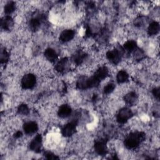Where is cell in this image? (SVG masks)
I'll use <instances>...</instances> for the list:
<instances>
[{
  "label": "cell",
  "mask_w": 160,
  "mask_h": 160,
  "mask_svg": "<svg viewBox=\"0 0 160 160\" xmlns=\"http://www.w3.org/2000/svg\"><path fill=\"white\" fill-rule=\"evenodd\" d=\"M145 135L142 132H134L128 135L124 139V146L129 149L137 148L144 139Z\"/></svg>",
  "instance_id": "1"
},
{
  "label": "cell",
  "mask_w": 160,
  "mask_h": 160,
  "mask_svg": "<svg viewBox=\"0 0 160 160\" xmlns=\"http://www.w3.org/2000/svg\"><path fill=\"white\" fill-rule=\"evenodd\" d=\"M36 84V77L34 74L28 73L23 76L21 81V85L24 89H31Z\"/></svg>",
  "instance_id": "2"
},
{
  "label": "cell",
  "mask_w": 160,
  "mask_h": 160,
  "mask_svg": "<svg viewBox=\"0 0 160 160\" xmlns=\"http://www.w3.org/2000/svg\"><path fill=\"white\" fill-rule=\"evenodd\" d=\"M133 116L132 111L128 108H122L118 112L116 120L119 124L126 123Z\"/></svg>",
  "instance_id": "3"
},
{
  "label": "cell",
  "mask_w": 160,
  "mask_h": 160,
  "mask_svg": "<svg viewBox=\"0 0 160 160\" xmlns=\"http://www.w3.org/2000/svg\"><path fill=\"white\" fill-rule=\"evenodd\" d=\"M77 123L76 121H71L67 123L62 129L61 133L63 136L69 138L74 135L76 131Z\"/></svg>",
  "instance_id": "4"
},
{
  "label": "cell",
  "mask_w": 160,
  "mask_h": 160,
  "mask_svg": "<svg viewBox=\"0 0 160 160\" xmlns=\"http://www.w3.org/2000/svg\"><path fill=\"white\" fill-rule=\"evenodd\" d=\"M42 138L41 135L37 134L30 142L29 149L35 152H40L42 145Z\"/></svg>",
  "instance_id": "5"
},
{
  "label": "cell",
  "mask_w": 160,
  "mask_h": 160,
  "mask_svg": "<svg viewBox=\"0 0 160 160\" xmlns=\"http://www.w3.org/2000/svg\"><path fill=\"white\" fill-rule=\"evenodd\" d=\"M94 148L95 152L101 156H104L108 152V147L106 142L104 140H98L96 141Z\"/></svg>",
  "instance_id": "6"
},
{
  "label": "cell",
  "mask_w": 160,
  "mask_h": 160,
  "mask_svg": "<svg viewBox=\"0 0 160 160\" xmlns=\"http://www.w3.org/2000/svg\"><path fill=\"white\" fill-rule=\"evenodd\" d=\"M106 58L113 64H118L121 60V53L119 50L114 49L106 52Z\"/></svg>",
  "instance_id": "7"
},
{
  "label": "cell",
  "mask_w": 160,
  "mask_h": 160,
  "mask_svg": "<svg viewBox=\"0 0 160 160\" xmlns=\"http://www.w3.org/2000/svg\"><path fill=\"white\" fill-rule=\"evenodd\" d=\"M75 36V32L74 30L68 29L62 31L59 35V40L62 42H68L71 41Z\"/></svg>",
  "instance_id": "8"
},
{
  "label": "cell",
  "mask_w": 160,
  "mask_h": 160,
  "mask_svg": "<svg viewBox=\"0 0 160 160\" xmlns=\"http://www.w3.org/2000/svg\"><path fill=\"white\" fill-rule=\"evenodd\" d=\"M38 129V125L35 121H28L23 125L24 132L26 134H32Z\"/></svg>",
  "instance_id": "9"
},
{
  "label": "cell",
  "mask_w": 160,
  "mask_h": 160,
  "mask_svg": "<svg viewBox=\"0 0 160 160\" xmlns=\"http://www.w3.org/2000/svg\"><path fill=\"white\" fill-rule=\"evenodd\" d=\"M72 112L71 108L68 104L61 105L58 110V115L61 118H66L69 117Z\"/></svg>",
  "instance_id": "10"
},
{
  "label": "cell",
  "mask_w": 160,
  "mask_h": 160,
  "mask_svg": "<svg viewBox=\"0 0 160 160\" xmlns=\"http://www.w3.org/2000/svg\"><path fill=\"white\" fill-rule=\"evenodd\" d=\"M109 74V70L106 66H101L97 69L95 71L94 76L101 82V81L104 80Z\"/></svg>",
  "instance_id": "11"
},
{
  "label": "cell",
  "mask_w": 160,
  "mask_h": 160,
  "mask_svg": "<svg viewBox=\"0 0 160 160\" xmlns=\"http://www.w3.org/2000/svg\"><path fill=\"white\" fill-rule=\"evenodd\" d=\"M44 55L45 58L48 60L50 62H54L57 60L58 55L56 52V51L51 48H48L47 49H45L44 52Z\"/></svg>",
  "instance_id": "12"
},
{
  "label": "cell",
  "mask_w": 160,
  "mask_h": 160,
  "mask_svg": "<svg viewBox=\"0 0 160 160\" xmlns=\"http://www.w3.org/2000/svg\"><path fill=\"white\" fill-rule=\"evenodd\" d=\"M14 25V21L11 16H6L1 19V27L6 31L10 30Z\"/></svg>",
  "instance_id": "13"
},
{
  "label": "cell",
  "mask_w": 160,
  "mask_h": 160,
  "mask_svg": "<svg viewBox=\"0 0 160 160\" xmlns=\"http://www.w3.org/2000/svg\"><path fill=\"white\" fill-rule=\"evenodd\" d=\"M68 64V59L67 58H64L57 62L55 66V70L59 73L65 71L66 67Z\"/></svg>",
  "instance_id": "14"
},
{
  "label": "cell",
  "mask_w": 160,
  "mask_h": 160,
  "mask_svg": "<svg viewBox=\"0 0 160 160\" xmlns=\"http://www.w3.org/2000/svg\"><path fill=\"white\" fill-rule=\"evenodd\" d=\"M138 99V96L135 92H129L124 97L125 102L128 105H134L137 102Z\"/></svg>",
  "instance_id": "15"
},
{
  "label": "cell",
  "mask_w": 160,
  "mask_h": 160,
  "mask_svg": "<svg viewBox=\"0 0 160 160\" xmlns=\"http://www.w3.org/2000/svg\"><path fill=\"white\" fill-rule=\"evenodd\" d=\"M42 19V18L40 16L31 18L29 21V26L30 29L34 31L38 30L40 28Z\"/></svg>",
  "instance_id": "16"
},
{
  "label": "cell",
  "mask_w": 160,
  "mask_h": 160,
  "mask_svg": "<svg viewBox=\"0 0 160 160\" xmlns=\"http://www.w3.org/2000/svg\"><path fill=\"white\" fill-rule=\"evenodd\" d=\"M159 31V24L157 21H153L149 24L148 28V33L150 36H155Z\"/></svg>",
  "instance_id": "17"
},
{
  "label": "cell",
  "mask_w": 160,
  "mask_h": 160,
  "mask_svg": "<svg viewBox=\"0 0 160 160\" xmlns=\"http://www.w3.org/2000/svg\"><path fill=\"white\" fill-rule=\"evenodd\" d=\"M88 78L86 76H81L76 82V87L79 89H86L88 88Z\"/></svg>",
  "instance_id": "18"
},
{
  "label": "cell",
  "mask_w": 160,
  "mask_h": 160,
  "mask_svg": "<svg viewBox=\"0 0 160 160\" xmlns=\"http://www.w3.org/2000/svg\"><path fill=\"white\" fill-rule=\"evenodd\" d=\"M123 48L125 51L129 52H134L138 48L136 42L132 40H129V41H127L126 42H124L123 45Z\"/></svg>",
  "instance_id": "19"
},
{
  "label": "cell",
  "mask_w": 160,
  "mask_h": 160,
  "mask_svg": "<svg viewBox=\"0 0 160 160\" xmlns=\"http://www.w3.org/2000/svg\"><path fill=\"white\" fill-rule=\"evenodd\" d=\"M128 78L129 74L124 70L119 71L116 74V81L118 83H124L128 81Z\"/></svg>",
  "instance_id": "20"
},
{
  "label": "cell",
  "mask_w": 160,
  "mask_h": 160,
  "mask_svg": "<svg viewBox=\"0 0 160 160\" xmlns=\"http://www.w3.org/2000/svg\"><path fill=\"white\" fill-rule=\"evenodd\" d=\"M16 4L14 2H8L4 7V11L6 16H9L12 14L16 9Z\"/></svg>",
  "instance_id": "21"
},
{
  "label": "cell",
  "mask_w": 160,
  "mask_h": 160,
  "mask_svg": "<svg viewBox=\"0 0 160 160\" xmlns=\"http://www.w3.org/2000/svg\"><path fill=\"white\" fill-rule=\"evenodd\" d=\"M17 111L19 114L26 116L29 113V109L28 105H26V104H21L18 106L17 109Z\"/></svg>",
  "instance_id": "22"
},
{
  "label": "cell",
  "mask_w": 160,
  "mask_h": 160,
  "mask_svg": "<svg viewBox=\"0 0 160 160\" xmlns=\"http://www.w3.org/2000/svg\"><path fill=\"white\" fill-rule=\"evenodd\" d=\"M115 89V84L112 82H109L108 83L103 89L104 93L106 94H111Z\"/></svg>",
  "instance_id": "23"
},
{
  "label": "cell",
  "mask_w": 160,
  "mask_h": 160,
  "mask_svg": "<svg viewBox=\"0 0 160 160\" xmlns=\"http://www.w3.org/2000/svg\"><path fill=\"white\" fill-rule=\"evenodd\" d=\"M9 59V54L8 52L4 49L2 50L1 52V63H6L8 62Z\"/></svg>",
  "instance_id": "24"
},
{
  "label": "cell",
  "mask_w": 160,
  "mask_h": 160,
  "mask_svg": "<svg viewBox=\"0 0 160 160\" xmlns=\"http://www.w3.org/2000/svg\"><path fill=\"white\" fill-rule=\"evenodd\" d=\"M44 156L46 157V159H58V157L56 156L54 154H53L51 152H46L44 153Z\"/></svg>",
  "instance_id": "25"
},
{
  "label": "cell",
  "mask_w": 160,
  "mask_h": 160,
  "mask_svg": "<svg viewBox=\"0 0 160 160\" xmlns=\"http://www.w3.org/2000/svg\"><path fill=\"white\" fill-rule=\"evenodd\" d=\"M152 93L153 94V96H154V98L159 100V88H155L152 89Z\"/></svg>",
  "instance_id": "26"
},
{
  "label": "cell",
  "mask_w": 160,
  "mask_h": 160,
  "mask_svg": "<svg viewBox=\"0 0 160 160\" xmlns=\"http://www.w3.org/2000/svg\"><path fill=\"white\" fill-rule=\"evenodd\" d=\"M22 133L21 131H17L16 132H15V133L14 134V137L16 139L18 138H20L21 137H22Z\"/></svg>",
  "instance_id": "27"
}]
</instances>
